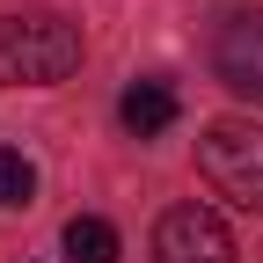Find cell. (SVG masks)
Returning <instances> with one entry per match:
<instances>
[{"mask_svg":"<svg viewBox=\"0 0 263 263\" xmlns=\"http://www.w3.org/2000/svg\"><path fill=\"white\" fill-rule=\"evenodd\" d=\"M66 263H117V227L95 212L66 219Z\"/></svg>","mask_w":263,"mask_h":263,"instance_id":"cell-6","label":"cell"},{"mask_svg":"<svg viewBox=\"0 0 263 263\" xmlns=\"http://www.w3.org/2000/svg\"><path fill=\"white\" fill-rule=\"evenodd\" d=\"M219 81L234 95H263V22H227V37H219Z\"/></svg>","mask_w":263,"mask_h":263,"instance_id":"cell-4","label":"cell"},{"mask_svg":"<svg viewBox=\"0 0 263 263\" xmlns=\"http://www.w3.org/2000/svg\"><path fill=\"white\" fill-rule=\"evenodd\" d=\"M154 256L161 263H234V234L212 205H168L154 227Z\"/></svg>","mask_w":263,"mask_h":263,"instance_id":"cell-3","label":"cell"},{"mask_svg":"<svg viewBox=\"0 0 263 263\" xmlns=\"http://www.w3.org/2000/svg\"><path fill=\"white\" fill-rule=\"evenodd\" d=\"M81 66V29L51 8L0 15V81L8 88H59Z\"/></svg>","mask_w":263,"mask_h":263,"instance_id":"cell-1","label":"cell"},{"mask_svg":"<svg viewBox=\"0 0 263 263\" xmlns=\"http://www.w3.org/2000/svg\"><path fill=\"white\" fill-rule=\"evenodd\" d=\"M197 168L205 183L241 212H263V124L256 117H219L197 139Z\"/></svg>","mask_w":263,"mask_h":263,"instance_id":"cell-2","label":"cell"},{"mask_svg":"<svg viewBox=\"0 0 263 263\" xmlns=\"http://www.w3.org/2000/svg\"><path fill=\"white\" fill-rule=\"evenodd\" d=\"M117 117H124L132 139H154V132L176 124V88H168V81H132L124 103H117Z\"/></svg>","mask_w":263,"mask_h":263,"instance_id":"cell-5","label":"cell"},{"mask_svg":"<svg viewBox=\"0 0 263 263\" xmlns=\"http://www.w3.org/2000/svg\"><path fill=\"white\" fill-rule=\"evenodd\" d=\"M29 197H37V168L15 146H0V205H29Z\"/></svg>","mask_w":263,"mask_h":263,"instance_id":"cell-7","label":"cell"}]
</instances>
